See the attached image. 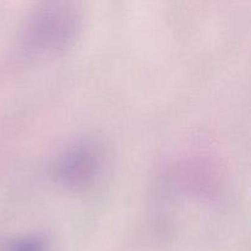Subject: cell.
Listing matches in <instances>:
<instances>
[{"mask_svg": "<svg viewBox=\"0 0 251 251\" xmlns=\"http://www.w3.org/2000/svg\"><path fill=\"white\" fill-rule=\"evenodd\" d=\"M80 16L70 2H46L37 7L22 29V50L32 59L58 55L74 41Z\"/></svg>", "mask_w": 251, "mask_h": 251, "instance_id": "cell-1", "label": "cell"}, {"mask_svg": "<svg viewBox=\"0 0 251 251\" xmlns=\"http://www.w3.org/2000/svg\"><path fill=\"white\" fill-rule=\"evenodd\" d=\"M103 156L100 146L92 141H82L69 147L56 163L59 180L71 189L90 185L102 168Z\"/></svg>", "mask_w": 251, "mask_h": 251, "instance_id": "cell-2", "label": "cell"}, {"mask_svg": "<svg viewBox=\"0 0 251 251\" xmlns=\"http://www.w3.org/2000/svg\"><path fill=\"white\" fill-rule=\"evenodd\" d=\"M0 251H50L49 244L39 235H21L5 242Z\"/></svg>", "mask_w": 251, "mask_h": 251, "instance_id": "cell-3", "label": "cell"}]
</instances>
